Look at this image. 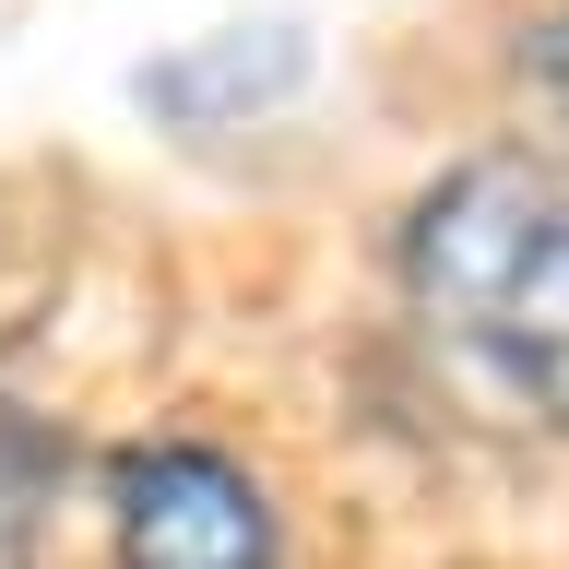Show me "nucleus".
I'll use <instances>...</instances> for the list:
<instances>
[{
  "label": "nucleus",
  "instance_id": "nucleus-1",
  "mask_svg": "<svg viewBox=\"0 0 569 569\" xmlns=\"http://www.w3.org/2000/svg\"><path fill=\"white\" fill-rule=\"evenodd\" d=\"M403 309L475 403L569 427V154H475L403 213Z\"/></svg>",
  "mask_w": 569,
  "mask_h": 569
},
{
  "label": "nucleus",
  "instance_id": "nucleus-2",
  "mask_svg": "<svg viewBox=\"0 0 569 569\" xmlns=\"http://www.w3.org/2000/svg\"><path fill=\"white\" fill-rule=\"evenodd\" d=\"M107 498H119V569H284L261 487L226 451H202V439L119 451Z\"/></svg>",
  "mask_w": 569,
  "mask_h": 569
},
{
  "label": "nucleus",
  "instance_id": "nucleus-4",
  "mask_svg": "<svg viewBox=\"0 0 569 569\" xmlns=\"http://www.w3.org/2000/svg\"><path fill=\"white\" fill-rule=\"evenodd\" d=\"M48 498H60V439H48L24 403H0V569H24V558H36Z\"/></svg>",
  "mask_w": 569,
  "mask_h": 569
},
{
  "label": "nucleus",
  "instance_id": "nucleus-5",
  "mask_svg": "<svg viewBox=\"0 0 569 569\" xmlns=\"http://www.w3.org/2000/svg\"><path fill=\"white\" fill-rule=\"evenodd\" d=\"M533 96H546V119H558V131H569V0H558V12H546V36H533Z\"/></svg>",
  "mask_w": 569,
  "mask_h": 569
},
{
  "label": "nucleus",
  "instance_id": "nucleus-3",
  "mask_svg": "<svg viewBox=\"0 0 569 569\" xmlns=\"http://www.w3.org/2000/svg\"><path fill=\"white\" fill-rule=\"evenodd\" d=\"M297 71H309V36H297V24H226L213 48H190V60H154L142 96L167 107V96H190V83H213L190 119H249V107L297 96Z\"/></svg>",
  "mask_w": 569,
  "mask_h": 569
}]
</instances>
